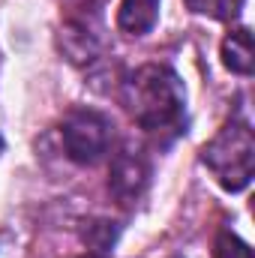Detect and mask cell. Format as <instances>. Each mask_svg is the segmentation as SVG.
<instances>
[{
  "instance_id": "6da1fadb",
  "label": "cell",
  "mask_w": 255,
  "mask_h": 258,
  "mask_svg": "<svg viewBox=\"0 0 255 258\" xmlns=\"http://www.w3.org/2000/svg\"><path fill=\"white\" fill-rule=\"evenodd\" d=\"M123 105L147 135H177L186 117V90L171 66L147 63L126 78Z\"/></svg>"
},
{
  "instance_id": "7a4b0ae2",
  "label": "cell",
  "mask_w": 255,
  "mask_h": 258,
  "mask_svg": "<svg viewBox=\"0 0 255 258\" xmlns=\"http://www.w3.org/2000/svg\"><path fill=\"white\" fill-rule=\"evenodd\" d=\"M201 162L210 168V174L222 189L228 192L246 189L255 171V135L249 123L228 120L201 147Z\"/></svg>"
},
{
  "instance_id": "3957f363",
  "label": "cell",
  "mask_w": 255,
  "mask_h": 258,
  "mask_svg": "<svg viewBox=\"0 0 255 258\" xmlns=\"http://www.w3.org/2000/svg\"><path fill=\"white\" fill-rule=\"evenodd\" d=\"M66 156L78 165H96L111 147V120L93 108H72L60 129Z\"/></svg>"
},
{
  "instance_id": "277c9868",
  "label": "cell",
  "mask_w": 255,
  "mask_h": 258,
  "mask_svg": "<svg viewBox=\"0 0 255 258\" xmlns=\"http://www.w3.org/2000/svg\"><path fill=\"white\" fill-rule=\"evenodd\" d=\"M150 183V162L138 150H120L111 159L108 171V192L117 198V204H135Z\"/></svg>"
},
{
  "instance_id": "5b68a950",
  "label": "cell",
  "mask_w": 255,
  "mask_h": 258,
  "mask_svg": "<svg viewBox=\"0 0 255 258\" xmlns=\"http://www.w3.org/2000/svg\"><path fill=\"white\" fill-rule=\"evenodd\" d=\"M222 63L225 69H231L234 75H252L255 69V48H252V33L246 27L231 30L222 39Z\"/></svg>"
},
{
  "instance_id": "8992f818",
  "label": "cell",
  "mask_w": 255,
  "mask_h": 258,
  "mask_svg": "<svg viewBox=\"0 0 255 258\" xmlns=\"http://www.w3.org/2000/svg\"><path fill=\"white\" fill-rule=\"evenodd\" d=\"M159 18V0H123L117 9V27L126 36H144Z\"/></svg>"
},
{
  "instance_id": "52a82bcc",
  "label": "cell",
  "mask_w": 255,
  "mask_h": 258,
  "mask_svg": "<svg viewBox=\"0 0 255 258\" xmlns=\"http://www.w3.org/2000/svg\"><path fill=\"white\" fill-rule=\"evenodd\" d=\"M195 15H207V18H216V21H225V18H234L240 12V3L243 0H183Z\"/></svg>"
},
{
  "instance_id": "ba28073f",
  "label": "cell",
  "mask_w": 255,
  "mask_h": 258,
  "mask_svg": "<svg viewBox=\"0 0 255 258\" xmlns=\"http://www.w3.org/2000/svg\"><path fill=\"white\" fill-rule=\"evenodd\" d=\"M213 258H252V249L228 228L219 231L216 237V246H213Z\"/></svg>"
},
{
  "instance_id": "9c48e42d",
  "label": "cell",
  "mask_w": 255,
  "mask_h": 258,
  "mask_svg": "<svg viewBox=\"0 0 255 258\" xmlns=\"http://www.w3.org/2000/svg\"><path fill=\"white\" fill-rule=\"evenodd\" d=\"M84 240H87V246H93L96 255H102V252H108L114 246L117 228H114V222H93L90 231H84Z\"/></svg>"
},
{
  "instance_id": "30bf717a",
  "label": "cell",
  "mask_w": 255,
  "mask_h": 258,
  "mask_svg": "<svg viewBox=\"0 0 255 258\" xmlns=\"http://www.w3.org/2000/svg\"><path fill=\"white\" fill-rule=\"evenodd\" d=\"M81 258H105V255H96V252H93V255H81Z\"/></svg>"
}]
</instances>
